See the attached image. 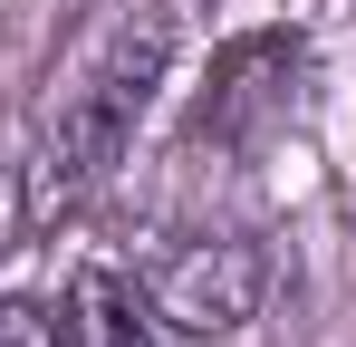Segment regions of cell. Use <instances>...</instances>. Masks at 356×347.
Instances as JSON below:
<instances>
[{"label":"cell","instance_id":"1","mask_svg":"<svg viewBox=\"0 0 356 347\" xmlns=\"http://www.w3.org/2000/svg\"><path fill=\"white\" fill-rule=\"evenodd\" d=\"M164 77H174V0H87L77 39L58 49L39 107H29V145H19L29 231L77 222L125 174Z\"/></svg>","mask_w":356,"mask_h":347},{"label":"cell","instance_id":"2","mask_svg":"<svg viewBox=\"0 0 356 347\" xmlns=\"http://www.w3.org/2000/svg\"><path fill=\"white\" fill-rule=\"evenodd\" d=\"M145 299H154V318H164V338H241L260 309H270V251H260V231H164L154 251H145Z\"/></svg>","mask_w":356,"mask_h":347},{"label":"cell","instance_id":"3","mask_svg":"<svg viewBox=\"0 0 356 347\" xmlns=\"http://www.w3.org/2000/svg\"><path fill=\"white\" fill-rule=\"evenodd\" d=\"M298 49L289 29H250L232 49L212 58V77H202V97H193V145H212V155H241V145H260L280 116L298 107Z\"/></svg>","mask_w":356,"mask_h":347},{"label":"cell","instance_id":"4","mask_svg":"<svg viewBox=\"0 0 356 347\" xmlns=\"http://www.w3.org/2000/svg\"><path fill=\"white\" fill-rule=\"evenodd\" d=\"M58 338L67 347H164V318H154V299L135 270L116 261H77L58 289Z\"/></svg>","mask_w":356,"mask_h":347},{"label":"cell","instance_id":"5","mask_svg":"<svg viewBox=\"0 0 356 347\" xmlns=\"http://www.w3.org/2000/svg\"><path fill=\"white\" fill-rule=\"evenodd\" d=\"M0 347H67V338H58V309H39V299H0Z\"/></svg>","mask_w":356,"mask_h":347},{"label":"cell","instance_id":"6","mask_svg":"<svg viewBox=\"0 0 356 347\" xmlns=\"http://www.w3.org/2000/svg\"><path fill=\"white\" fill-rule=\"evenodd\" d=\"M19 231H29V193H19V164H0V261L19 251Z\"/></svg>","mask_w":356,"mask_h":347}]
</instances>
